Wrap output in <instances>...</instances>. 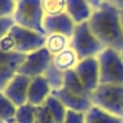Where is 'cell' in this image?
Wrapping results in <instances>:
<instances>
[{
    "mask_svg": "<svg viewBox=\"0 0 123 123\" xmlns=\"http://www.w3.org/2000/svg\"><path fill=\"white\" fill-rule=\"evenodd\" d=\"M100 84H123V58L120 52L104 48L98 55Z\"/></svg>",
    "mask_w": 123,
    "mask_h": 123,
    "instance_id": "cell-5",
    "label": "cell"
},
{
    "mask_svg": "<svg viewBox=\"0 0 123 123\" xmlns=\"http://www.w3.org/2000/svg\"><path fill=\"white\" fill-rule=\"evenodd\" d=\"M52 56L54 55L45 46L32 52V54H28L23 59V62L20 64L19 70H18V74L26 75L29 78L43 75L52 62Z\"/></svg>",
    "mask_w": 123,
    "mask_h": 123,
    "instance_id": "cell-7",
    "label": "cell"
},
{
    "mask_svg": "<svg viewBox=\"0 0 123 123\" xmlns=\"http://www.w3.org/2000/svg\"><path fill=\"white\" fill-rule=\"evenodd\" d=\"M70 48H73L78 56V59H86V58H93L97 56L103 49V43L96 38L93 31L90 29L88 22L75 25L74 33L70 39Z\"/></svg>",
    "mask_w": 123,
    "mask_h": 123,
    "instance_id": "cell-4",
    "label": "cell"
},
{
    "mask_svg": "<svg viewBox=\"0 0 123 123\" xmlns=\"http://www.w3.org/2000/svg\"><path fill=\"white\" fill-rule=\"evenodd\" d=\"M86 2H87V3L93 7V10H94V9H98L101 5H104L106 2H109V0H86Z\"/></svg>",
    "mask_w": 123,
    "mask_h": 123,
    "instance_id": "cell-27",
    "label": "cell"
},
{
    "mask_svg": "<svg viewBox=\"0 0 123 123\" xmlns=\"http://www.w3.org/2000/svg\"><path fill=\"white\" fill-rule=\"evenodd\" d=\"M9 35L13 39L15 52L16 54H23V55L32 54V52L43 48L45 46V41H46L45 35H42L39 32H35L32 29L19 26L16 23L9 31Z\"/></svg>",
    "mask_w": 123,
    "mask_h": 123,
    "instance_id": "cell-6",
    "label": "cell"
},
{
    "mask_svg": "<svg viewBox=\"0 0 123 123\" xmlns=\"http://www.w3.org/2000/svg\"><path fill=\"white\" fill-rule=\"evenodd\" d=\"M78 56L75 54V51L73 48H67L64 49L62 52H59L56 55L52 56V65L61 71V73H67V71H71L75 68V65L78 64Z\"/></svg>",
    "mask_w": 123,
    "mask_h": 123,
    "instance_id": "cell-15",
    "label": "cell"
},
{
    "mask_svg": "<svg viewBox=\"0 0 123 123\" xmlns=\"http://www.w3.org/2000/svg\"><path fill=\"white\" fill-rule=\"evenodd\" d=\"M25 56L26 55L23 54H6L0 51V91H3L10 78L18 74V70L23 62Z\"/></svg>",
    "mask_w": 123,
    "mask_h": 123,
    "instance_id": "cell-10",
    "label": "cell"
},
{
    "mask_svg": "<svg viewBox=\"0 0 123 123\" xmlns=\"http://www.w3.org/2000/svg\"><path fill=\"white\" fill-rule=\"evenodd\" d=\"M93 106L123 117V84H98L91 93Z\"/></svg>",
    "mask_w": 123,
    "mask_h": 123,
    "instance_id": "cell-2",
    "label": "cell"
},
{
    "mask_svg": "<svg viewBox=\"0 0 123 123\" xmlns=\"http://www.w3.org/2000/svg\"><path fill=\"white\" fill-rule=\"evenodd\" d=\"M16 0H0V18H13Z\"/></svg>",
    "mask_w": 123,
    "mask_h": 123,
    "instance_id": "cell-23",
    "label": "cell"
},
{
    "mask_svg": "<svg viewBox=\"0 0 123 123\" xmlns=\"http://www.w3.org/2000/svg\"><path fill=\"white\" fill-rule=\"evenodd\" d=\"M45 48L52 54L56 55L59 52H62L64 49L70 48V38L59 35V33H51L46 35V41H45Z\"/></svg>",
    "mask_w": 123,
    "mask_h": 123,
    "instance_id": "cell-18",
    "label": "cell"
},
{
    "mask_svg": "<svg viewBox=\"0 0 123 123\" xmlns=\"http://www.w3.org/2000/svg\"><path fill=\"white\" fill-rule=\"evenodd\" d=\"M75 29V23L67 13H61L56 16H45L43 19V31L45 35L59 33L71 39Z\"/></svg>",
    "mask_w": 123,
    "mask_h": 123,
    "instance_id": "cell-11",
    "label": "cell"
},
{
    "mask_svg": "<svg viewBox=\"0 0 123 123\" xmlns=\"http://www.w3.org/2000/svg\"><path fill=\"white\" fill-rule=\"evenodd\" d=\"M88 25L104 48H111L123 54V28L120 13L111 2H106L98 9H94L88 19Z\"/></svg>",
    "mask_w": 123,
    "mask_h": 123,
    "instance_id": "cell-1",
    "label": "cell"
},
{
    "mask_svg": "<svg viewBox=\"0 0 123 123\" xmlns=\"http://www.w3.org/2000/svg\"><path fill=\"white\" fill-rule=\"evenodd\" d=\"M109 2H111V0H109Z\"/></svg>",
    "mask_w": 123,
    "mask_h": 123,
    "instance_id": "cell-31",
    "label": "cell"
},
{
    "mask_svg": "<svg viewBox=\"0 0 123 123\" xmlns=\"http://www.w3.org/2000/svg\"><path fill=\"white\" fill-rule=\"evenodd\" d=\"M18 107L0 91V120L5 123H15Z\"/></svg>",
    "mask_w": 123,
    "mask_h": 123,
    "instance_id": "cell-19",
    "label": "cell"
},
{
    "mask_svg": "<svg viewBox=\"0 0 123 123\" xmlns=\"http://www.w3.org/2000/svg\"><path fill=\"white\" fill-rule=\"evenodd\" d=\"M0 123H5V122H2V120H0Z\"/></svg>",
    "mask_w": 123,
    "mask_h": 123,
    "instance_id": "cell-30",
    "label": "cell"
},
{
    "mask_svg": "<svg viewBox=\"0 0 123 123\" xmlns=\"http://www.w3.org/2000/svg\"><path fill=\"white\" fill-rule=\"evenodd\" d=\"M64 123H86V113L75 111V110H67Z\"/></svg>",
    "mask_w": 123,
    "mask_h": 123,
    "instance_id": "cell-25",
    "label": "cell"
},
{
    "mask_svg": "<svg viewBox=\"0 0 123 123\" xmlns=\"http://www.w3.org/2000/svg\"><path fill=\"white\" fill-rule=\"evenodd\" d=\"M43 19L45 13L41 0H16V10L13 13V20L16 25L45 35Z\"/></svg>",
    "mask_w": 123,
    "mask_h": 123,
    "instance_id": "cell-3",
    "label": "cell"
},
{
    "mask_svg": "<svg viewBox=\"0 0 123 123\" xmlns=\"http://www.w3.org/2000/svg\"><path fill=\"white\" fill-rule=\"evenodd\" d=\"M120 13V22H122V28H123V10H119Z\"/></svg>",
    "mask_w": 123,
    "mask_h": 123,
    "instance_id": "cell-29",
    "label": "cell"
},
{
    "mask_svg": "<svg viewBox=\"0 0 123 123\" xmlns=\"http://www.w3.org/2000/svg\"><path fill=\"white\" fill-rule=\"evenodd\" d=\"M43 77L46 78V81L49 83V86H51L52 90L61 88V87H62V84H64V73L58 71V70L52 65V62H51V65L48 67V70L45 71Z\"/></svg>",
    "mask_w": 123,
    "mask_h": 123,
    "instance_id": "cell-22",
    "label": "cell"
},
{
    "mask_svg": "<svg viewBox=\"0 0 123 123\" xmlns=\"http://www.w3.org/2000/svg\"><path fill=\"white\" fill-rule=\"evenodd\" d=\"M31 78L22 74H15L10 81L6 84L3 94L16 106L20 107L28 103V88H29Z\"/></svg>",
    "mask_w": 123,
    "mask_h": 123,
    "instance_id": "cell-9",
    "label": "cell"
},
{
    "mask_svg": "<svg viewBox=\"0 0 123 123\" xmlns=\"http://www.w3.org/2000/svg\"><path fill=\"white\" fill-rule=\"evenodd\" d=\"M65 13L73 19L75 25L88 22V19L93 15V7L86 0H67Z\"/></svg>",
    "mask_w": 123,
    "mask_h": 123,
    "instance_id": "cell-14",
    "label": "cell"
},
{
    "mask_svg": "<svg viewBox=\"0 0 123 123\" xmlns=\"http://www.w3.org/2000/svg\"><path fill=\"white\" fill-rule=\"evenodd\" d=\"M35 123H55V120L52 119V116L49 114V111L45 109V106H38L36 107V117H35Z\"/></svg>",
    "mask_w": 123,
    "mask_h": 123,
    "instance_id": "cell-24",
    "label": "cell"
},
{
    "mask_svg": "<svg viewBox=\"0 0 123 123\" xmlns=\"http://www.w3.org/2000/svg\"><path fill=\"white\" fill-rule=\"evenodd\" d=\"M86 123H123V117L110 114L96 106L86 113Z\"/></svg>",
    "mask_w": 123,
    "mask_h": 123,
    "instance_id": "cell-16",
    "label": "cell"
},
{
    "mask_svg": "<svg viewBox=\"0 0 123 123\" xmlns=\"http://www.w3.org/2000/svg\"><path fill=\"white\" fill-rule=\"evenodd\" d=\"M43 106L49 111V114L52 116V119L55 120V123H64V119H65V114H67V107L61 103L55 96L51 94L45 100Z\"/></svg>",
    "mask_w": 123,
    "mask_h": 123,
    "instance_id": "cell-17",
    "label": "cell"
},
{
    "mask_svg": "<svg viewBox=\"0 0 123 123\" xmlns=\"http://www.w3.org/2000/svg\"><path fill=\"white\" fill-rule=\"evenodd\" d=\"M74 73L83 83V86L88 91H94L100 84V68H98V59L97 56L86 58L78 61V64L74 68Z\"/></svg>",
    "mask_w": 123,
    "mask_h": 123,
    "instance_id": "cell-8",
    "label": "cell"
},
{
    "mask_svg": "<svg viewBox=\"0 0 123 123\" xmlns=\"http://www.w3.org/2000/svg\"><path fill=\"white\" fill-rule=\"evenodd\" d=\"M13 25H15L13 18H0V39L9 33Z\"/></svg>",
    "mask_w": 123,
    "mask_h": 123,
    "instance_id": "cell-26",
    "label": "cell"
},
{
    "mask_svg": "<svg viewBox=\"0 0 123 123\" xmlns=\"http://www.w3.org/2000/svg\"><path fill=\"white\" fill-rule=\"evenodd\" d=\"M35 117H36V107L26 103L18 107L15 123H35Z\"/></svg>",
    "mask_w": 123,
    "mask_h": 123,
    "instance_id": "cell-21",
    "label": "cell"
},
{
    "mask_svg": "<svg viewBox=\"0 0 123 123\" xmlns=\"http://www.w3.org/2000/svg\"><path fill=\"white\" fill-rule=\"evenodd\" d=\"M111 3H113L119 10H123V0H111Z\"/></svg>",
    "mask_w": 123,
    "mask_h": 123,
    "instance_id": "cell-28",
    "label": "cell"
},
{
    "mask_svg": "<svg viewBox=\"0 0 123 123\" xmlns=\"http://www.w3.org/2000/svg\"><path fill=\"white\" fill-rule=\"evenodd\" d=\"M45 16H56L65 13L67 0H41Z\"/></svg>",
    "mask_w": 123,
    "mask_h": 123,
    "instance_id": "cell-20",
    "label": "cell"
},
{
    "mask_svg": "<svg viewBox=\"0 0 123 123\" xmlns=\"http://www.w3.org/2000/svg\"><path fill=\"white\" fill-rule=\"evenodd\" d=\"M52 94V88L43 75L31 78L28 88V103L38 107L45 103V100Z\"/></svg>",
    "mask_w": 123,
    "mask_h": 123,
    "instance_id": "cell-12",
    "label": "cell"
},
{
    "mask_svg": "<svg viewBox=\"0 0 123 123\" xmlns=\"http://www.w3.org/2000/svg\"><path fill=\"white\" fill-rule=\"evenodd\" d=\"M52 96H55L61 103H62L67 107V110H75V111H84V113H87L93 107V101L90 98L78 97V96L73 94L71 91H68L64 87L52 90Z\"/></svg>",
    "mask_w": 123,
    "mask_h": 123,
    "instance_id": "cell-13",
    "label": "cell"
}]
</instances>
